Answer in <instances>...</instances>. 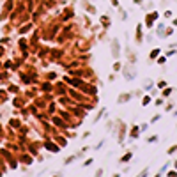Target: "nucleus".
Instances as JSON below:
<instances>
[{"label":"nucleus","mask_w":177,"mask_h":177,"mask_svg":"<svg viewBox=\"0 0 177 177\" xmlns=\"http://www.w3.org/2000/svg\"><path fill=\"white\" fill-rule=\"evenodd\" d=\"M145 175H147V170H144V172H142V174H140L138 177H145Z\"/></svg>","instance_id":"2"},{"label":"nucleus","mask_w":177,"mask_h":177,"mask_svg":"<svg viewBox=\"0 0 177 177\" xmlns=\"http://www.w3.org/2000/svg\"><path fill=\"white\" fill-rule=\"evenodd\" d=\"M131 137H133V138L138 137V129H133V131H131Z\"/></svg>","instance_id":"1"}]
</instances>
